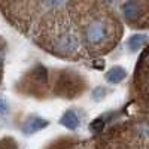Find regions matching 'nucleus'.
<instances>
[{
  "label": "nucleus",
  "mask_w": 149,
  "mask_h": 149,
  "mask_svg": "<svg viewBox=\"0 0 149 149\" xmlns=\"http://www.w3.org/2000/svg\"><path fill=\"white\" fill-rule=\"evenodd\" d=\"M49 2H51L52 5H60L61 2H63V0H49Z\"/></svg>",
  "instance_id": "1a4fd4ad"
},
{
  "label": "nucleus",
  "mask_w": 149,
  "mask_h": 149,
  "mask_svg": "<svg viewBox=\"0 0 149 149\" xmlns=\"http://www.w3.org/2000/svg\"><path fill=\"white\" fill-rule=\"evenodd\" d=\"M6 109H8V104H6V102L0 98V113H2V112H5Z\"/></svg>",
  "instance_id": "6e6552de"
},
{
  "label": "nucleus",
  "mask_w": 149,
  "mask_h": 149,
  "mask_svg": "<svg viewBox=\"0 0 149 149\" xmlns=\"http://www.w3.org/2000/svg\"><path fill=\"white\" fill-rule=\"evenodd\" d=\"M48 121L46 119H42L39 116H30L26 122H24V125H22V131L26 133V134H33L36 131H40L43 130L45 127H48Z\"/></svg>",
  "instance_id": "f03ea898"
},
{
  "label": "nucleus",
  "mask_w": 149,
  "mask_h": 149,
  "mask_svg": "<svg viewBox=\"0 0 149 149\" xmlns=\"http://www.w3.org/2000/svg\"><path fill=\"white\" fill-rule=\"evenodd\" d=\"M104 128V119L103 118H98V119H94L91 124H90V130L93 133H98Z\"/></svg>",
  "instance_id": "423d86ee"
},
{
  "label": "nucleus",
  "mask_w": 149,
  "mask_h": 149,
  "mask_svg": "<svg viewBox=\"0 0 149 149\" xmlns=\"http://www.w3.org/2000/svg\"><path fill=\"white\" fill-rule=\"evenodd\" d=\"M78 124H79V118L76 115V112L73 110H67L63 115V118H61V125H64L69 130H74L78 127Z\"/></svg>",
  "instance_id": "7ed1b4c3"
},
{
  "label": "nucleus",
  "mask_w": 149,
  "mask_h": 149,
  "mask_svg": "<svg viewBox=\"0 0 149 149\" xmlns=\"http://www.w3.org/2000/svg\"><path fill=\"white\" fill-rule=\"evenodd\" d=\"M104 93H106V90L103 88V86H97V88L93 91V98L94 100H100L102 97H104Z\"/></svg>",
  "instance_id": "0eeeda50"
},
{
  "label": "nucleus",
  "mask_w": 149,
  "mask_h": 149,
  "mask_svg": "<svg viewBox=\"0 0 149 149\" xmlns=\"http://www.w3.org/2000/svg\"><path fill=\"white\" fill-rule=\"evenodd\" d=\"M86 36H88L90 43H100V42L104 39V36H106L104 24H103L102 21L93 22L91 26L88 27V33H86Z\"/></svg>",
  "instance_id": "f257e3e1"
},
{
  "label": "nucleus",
  "mask_w": 149,
  "mask_h": 149,
  "mask_svg": "<svg viewBox=\"0 0 149 149\" xmlns=\"http://www.w3.org/2000/svg\"><path fill=\"white\" fill-rule=\"evenodd\" d=\"M125 76H127V72L124 70V67H121V66L110 69V70L106 73V79H107L109 82H112V84H118V82H121Z\"/></svg>",
  "instance_id": "20e7f679"
},
{
  "label": "nucleus",
  "mask_w": 149,
  "mask_h": 149,
  "mask_svg": "<svg viewBox=\"0 0 149 149\" xmlns=\"http://www.w3.org/2000/svg\"><path fill=\"white\" fill-rule=\"evenodd\" d=\"M146 42H148V37L145 34H134V36L130 37V40H128V48L134 52V51H137V49H140Z\"/></svg>",
  "instance_id": "39448f33"
}]
</instances>
